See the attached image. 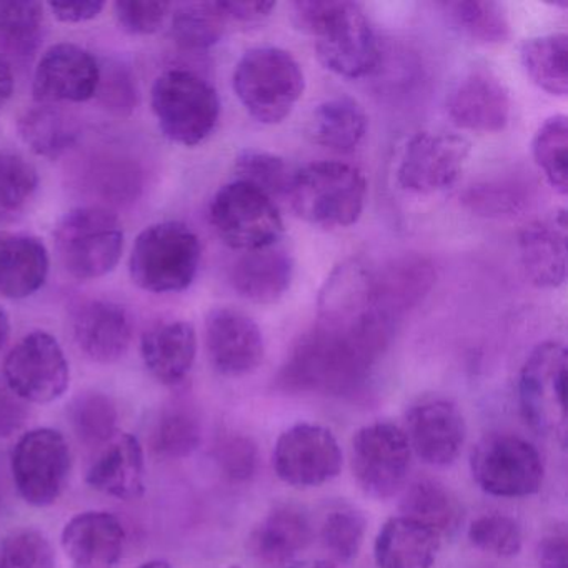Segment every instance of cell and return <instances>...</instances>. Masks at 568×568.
Wrapping results in <instances>:
<instances>
[{
  "label": "cell",
  "instance_id": "cell-28",
  "mask_svg": "<svg viewBox=\"0 0 568 568\" xmlns=\"http://www.w3.org/2000/svg\"><path fill=\"white\" fill-rule=\"evenodd\" d=\"M312 541L307 515L294 505H278L248 537L252 555L268 567L288 564Z\"/></svg>",
  "mask_w": 568,
  "mask_h": 568
},
{
  "label": "cell",
  "instance_id": "cell-46",
  "mask_svg": "<svg viewBox=\"0 0 568 568\" xmlns=\"http://www.w3.org/2000/svg\"><path fill=\"white\" fill-rule=\"evenodd\" d=\"M214 457L222 475L235 484L251 480L257 471V445L247 435L237 432L222 435L215 444Z\"/></svg>",
  "mask_w": 568,
  "mask_h": 568
},
{
  "label": "cell",
  "instance_id": "cell-17",
  "mask_svg": "<svg viewBox=\"0 0 568 568\" xmlns=\"http://www.w3.org/2000/svg\"><path fill=\"white\" fill-rule=\"evenodd\" d=\"M447 109L457 128L494 134L510 121V95L491 69L475 65L452 89Z\"/></svg>",
  "mask_w": 568,
  "mask_h": 568
},
{
  "label": "cell",
  "instance_id": "cell-22",
  "mask_svg": "<svg viewBox=\"0 0 568 568\" xmlns=\"http://www.w3.org/2000/svg\"><path fill=\"white\" fill-rule=\"evenodd\" d=\"M75 344L91 361L112 364L124 357L132 341V322L122 305L89 301L72 317Z\"/></svg>",
  "mask_w": 568,
  "mask_h": 568
},
{
  "label": "cell",
  "instance_id": "cell-3",
  "mask_svg": "<svg viewBox=\"0 0 568 568\" xmlns=\"http://www.w3.org/2000/svg\"><path fill=\"white\" fill-rule=\"evenodd\" d=\"M287 199L295 214L315 227H351L364 212L367 181L345 162H315L295 171Z\"/></svg>",
  "mask_w": 568,
  "mask_h": 568
},
{
  "label": "cell",
  "instance_id": "cell-4",
  "mask_svg": "<svg viewBox=\"0 0 568 568\" xmlns=\"http://www.w3.org/2000/svg\"><path fill=\"white\" fill-rule=\"evenodd\" d=\"M232 82L245 111L265 125L284 122L305 91L301 64L291 52L272 45L245 52Z\"/></svg>",
  "mask_w": 568,
  "mask_h": 568
},
{
  "label": "cell",
  "instance_id": "cell-54",
  "mask_svg": "<svg viewBox=\"0 0 568 568\" xmlns=\"http://www.w3.org/2000/svg\"><path fill=\"white\" fill-rule=\"evenodd\" d=\"M9 335H11V321H9L8 312L0 307V352L8 344Z\"/></svg>",
  "mask_w": 568,
  "mask_h": 568
},
{
  "label": "cell",
  "instance_id": "cell-34",
  "mask_svg": "<svg viewBox=\"0 0 568 568\" xmlns=\"http://www.w3.org/2000/svg\"><path fill=\"white\" fill-rule=\"evenodd\" d=\"M455 28L460 29L471 41L485 45L505 44L511 29L504 6L491 0H462L444 6Z\"/></svg>",
  "mask_w": 568,
  "mask_h": 568
},
{
  "label": "cell",
  "instance_id": "cell-27",
  "mask_svg": "<svg viewBox=\"0 0 568 568\" xmlns=\"http://www.w3.org/2000/svg\"><path fill=\"white\" fill-rule=\"evenodd\" d=\"M440 548V535L412 518L392 517L375 538L378 568H432Z\"/></svg>",
  "mask_w": 568,
  "mask_h": 568
},
{
  "label": "cell",
  "instance_id": "cell-35",
  "mask_svg": "<svg viewBox=\"0 0 568 568\" xmlns=\"http://www.w3.org/2000/svg\"><path fill=\"white\" fill-rule=\"evenodd\" d=\"M227 22L221 2H192L172 16V38L181 48L204 51L221 41Z\"/></svg>",
  "mask_w": 568,
  "mask_h": 568
},
{
  "label": "cell",
  "instance_id": "cell-26",
  "mask_svg": "<svg viewBox=\"0 0 568 568\" xmlns=\"http://www.w3.org/2000/svg\"><path fill=\"white\" fill-rule=\"evenodd\" d=\"M294 277V262L281 248L267 247L245 252L235 261L231 282L245 301L254 304H275L281 301Z\"/></svg>",
  "mask_w": 568,
  "mask_h": 568
},
{
  "label": "cell",
  "instance_id": "cell-2",
  "mask_svg": "<svg viewBox=\"0 0 568 568\" xmlns=\"http://www.w3.org/2000/svg\"><path fill=\"white\" fill-rule=\"evenodd\" d=\"M294 21L315 41L325 69L347 79L371 75L381 61L377 36L361 6L347 0L295 2Z\"/></svg>",
  "mask_w": 568,
  "mask_h": 568
},
{
  "label": "cell",
  "instance_id": "cell-9",
  "mask_svg": "<svg viewBox=\"0 0 568 568\" xmlns=\"http://www.w3.org/2000/svg\"><path fill=\"white\" fill-rule=\"evenodd\" d=\"M211 222L219 237L235 251L274 247L284 221L274 199L247 182H229L212 199Z\"/></svg>",
  "mask_w": 568,
  "mask_h": 568
},
{
  "label": "cell",
  "instance_id": "cell-37",
  "mask_svg": "<svg viewBox=\"0 0 568 568\" xmlns=\"http://www.w3.org/2000/svg\"><path fill=\"white\" fill-rule=\"evenodd\" d=\"M535 164L548 184L560 195L568 192V122L565 115H551L538 129L531 142Z\"/></svg>",
  "mask_w": 568,
  "mask_h": 568
},
{
  "label": "cell",
  "instance_id": "cell-12",
  "mask_svg": "<svg viewBox=\"0 0 568 568\" xmlns=\"http://www.w3.org/2000/svg\"><path fill=\"white\" fill-rule=\"evenodd\" d=\"M4 384L28 404H51L68 392L71 368L58 338L34 331L4 361Z\"/></svg>",
  "mask_w": 568,
  "mask_h": 568
},
{
  "label": "cell",
  "instance_id": "cell-18",
  "mask_svg": "<svg viewBox=\"0 0 568 568\" xmlns=\"http://www.w3.org/2000/svg\"><path fill=\"white\" fill-rule=\"evenodd\" d=\"M209 357L219 374L242 377L264 361V335L254 318L231 307L214 308L205 321Z\"/></svg>",
  "mask_w": 568,
  "mask_h": 568
},
{
  "label": "cell",
  "instance_id": "cell-47",
  "mask_svg": "<svg viewBox=\"0 0 568 568\" xmlns=\"http://www.w3.org/2000/svg\"><path fill=\"white\" fill-rule=\"evenodd\" d=\"M115 18L129 34L149 36L158 32L168 19L171 4L168 2H142L121 0L115 2Z\"/></svg>",
  "mask_w": 568,
  "mask_h": 568
},
{
  "label": "cell",
  "instance_id": "cell-25",
  "mask_svg": "<svg viewBox=\"0 0 568 568\" xmlns=\"http://www.w3.org/2000/svg\"><path fill=\"white\" fill-rule=\"evenodd\" d=\"M48 248L34 235L0 232V295L28 298L48 281Z\"/></svg>",
  "mask_w": 568,
  "mask_h": 568
},
{
  "label": "cell",
  "instance_id": "cell-52",
  "mask_svg": "<svg viewBox=\"0 0 568 568\" xmlns=\"http://www.w3.org/2000/svg\"><path fill=\"white\" fill-rule=\"evenodd\" d=\"M222 11L227 16L229 21L237 22H261L267 19L275 9L274 2H262V0H245V2H221Z\"/></svg>",
  "mask_w": 568,
  "mask_h": 568
},
{
  "label": "cell",
  "instance_id": "cell-16",
  "mask_svg": "<svg viewBox=\"0 0 568 568\" xmlns=\"http://www.w3.org/2000/svg\"><path fill=\"white\" fill-rule=\"evenodd\" d=\"M99 82L101 68L91 52L74 44H55L36 68L32 92L39 104L85 102L98 94Z\"/></svg>",
  "mask_w": 568,
  "mask_h": 568
},
{
  "label": "cell",
  "instance_id": "cell-32",
  "mask_svg": "<svg viewBox=\"0 0 568 568\" xmlns=\"http://www.w3.org/2000/svg\"><path fill=\"white\" fill-rule=\"evenodd\" d=\"M521 65L535 85L554 98L568 92V36H538L520 48Z\"/></svg>",
  "mask_w": 568,
  "mask_h": 568
},
{
  "label": "cell",
  "instance_id": "cell-21",
  "mask_svg": "<svg viewBox=\"0 0 568 568\" xmlns=\"http://www.w3.org/2000/svg\"><path fill=\"white\" fill-rule=\"evenodd\" d=\"M567 211L538 219L518 237L521 267L538 288H557L567 281Z\"/></svg>",
  "mask_w": 568,
  "mask_h": 568
},
{
  "label": "cell",
  "instance_id": "cell-38",
  "mask_svg": "<svg viewBox=\"0 0 568 568\" xmlns=\"http://www.w3.org/2000/svg\"><path fill=\"white\" fill-rule=\"evenodd\" d=\"M530 191L524 182L515 179H495L471 185L462 195L468 211L481 217H514L527 207Z\"/></svg>",
  "mask_w": 568,
  "mask_h": 568
},
{
  "label": "cell",
  "instance_id": "cell-30",
  "mask_svg": "<svg viewBox=\"0 0 568 568\" xmlns=\"http://www.w3.org/2000/svg\"><path fill=\"white\" fill-rule=\"evenodd\" d=\"M367 114L348 95L327 99L312 115V139L322 148L338 154L355 151L367 134Z\"/></svg>",
  "mask_w": 568,
  "mask_h": 568
},
{
  "label": "cell",
  "instance_id": "cell-1",
  "mask_svg": "<svg viewBox=\"0 0 568 568\" xmlns=\"http://www.w3.org/2000/svg\"><path fill=\"white\" fill-rule=\"evenodd\" d=\"M395 327L384 315L358 321L317 317L278 372V388L292 394H355L387 351Z\"/></svg>",
  "mask_w": 568,
  "mask_h": 568
},
{
  "label": "cell",
  "instance_id": "cell-15",
  "mask_svg": "<svg viewBox=\"0 0 568 568\" xmlns=\"http://www.w3.org/2000/svg\"><path fill=\"white\" fill-rule=\"evenodd\" d=\"M341 445L328 428L297 424L278 437L274 448V470L285 484L297 488L318 487L342 470Z\"/></svg>",
  "mask_w": 568,
  "mask_h": 568
},
{
  "label": "cell",
  "instance_id": "cell-41",
  "mask_svg": "<svg viewBox=\"0 0 568 568\" xmlns=\"http://www.w3.org/2000/svg\"><path fill=\"white\" fill-rule=\"evenodd\" d=\"M295 171L285 159L264 151H245L235 161L237 181L247 182L268 197H287Z\"/></svg>",
  "mask_w": 568,
  "mask_h": 568
},
{
  "label": "cell",
  "instance_id": "cell-43",
  "mask_svg": "<svg viewBox=\"0 0 568 568\" xmlns=\"http://www.w3.org/2000/svg\"><path fill=\"white\" fill-rule=\"evenodd\" d=\"M44 24V6L39 2H0V39L28 52L36 48Z\"/></svg>",
  "mask_w": 568,
  "mask_h": 568
},
{
  "label": "cell",
  "instance_id": "cell-49",
  "mask_svg": "<svg viewBox=\"0 0 568 568\" xmlns=\"http://www.w3.org/2000/svg\"><path fill=\"white\" fill-rule=\"evenodd\" d=\"M567 534L564 528H554L538 544V568H567Z\"/></svg>",
  "mask_w": 568,
  "mask_h": 568
},
{
  "label": "cell",
  "instance_id": "cell-36",
  "mask_svg": "<svg viewBox=\"0 0 568 568\" xmlns=\"http://www.w3.org/2000/svg\"><path fill=\"white\" fill-rule=\"evenodd\" d=\"M39 189L34 165L14 152L0 154V224L24 214Z\"/></svg>",
  "mask_w": 568,
  "mask_h": 568
},
{
  "label": "cell",
  "instance_id": "cell-51",
  "mask_svg": "<svg viewBox=\"0 0 568 568\" xmlns=\"http://www.w3.org/2000/svg\"><path fill=\"white\" fill-rule=\"evenodd\" d=\"M104 8V2H99V0H95V2L94 0H89V2H65V4L51 2L49 4V9H51L54 18L65 22V24H81V22L91 21V19L98 18Z\"/></svg>",
  "mask_w": 568,
  "mask_h": 568
},
{
  "label": "cell",
  "instance_id": "cell-44",
  "mask_svg": "<svg viewBox=\"0 0 568 568\" xmlns=\"http://www.w3.org/2000/svg\"><path fill=\"white\" fill-rule=\"evenodd\" d=\"M367 520L362 511L345 507L331 511L322 524L321 537L325 548L337 560H354L364 544Z\"/></svg>",
  "mask_w": 568,
  "mask_h": 568
},
{
  "label": "cell",
  "instance_id": "cell-20",
  "mask_svg": "<svg viewBox=\"0 0 568 568\" xmlns=\"http://www.w3.org/2000/svg\"><path fill=\"white\" fill-rule=\"evenodd\" d=\"M61 541L72 568H115L124 555L125 530L109 511H82L65 524Z\"/></svg>",
  "mask_w": 568,
  "mask_h": 568
},
{
  "label": "cell",
  "instance_id": "cell-31",
  "mask_svg": "<svg viewBox=\"0 0 568 568\" xmlns=\"http://www.w3.org/2000/svg\"><path fill=\"white\" fill-rule=\"evenodd\" d=\"M402 515L438 535H452L464 521V507L450 488L430 478L415 481L405 491L400 504Z\"/></svg>",
  "mask_w": 568,
  "mask_h": 568
},
{
  "label": "cell",
  "instance_id": "cell-19",
  "mask_svg": "<svg viewBox=\"0 0 568 568\" xmlns=\"http://www.w3.org/2000/svg\"><path fill=\"white\" fill-rule=\"evenodd\" d=\"M407 438L415 454L434 467L454 464L465 444L464 415L447 398H428L407 414Z\"/></svg>",
  "mask_w": 568,
  "mask_h": 568
},
{
  "label": "cell",
  "instance_id": "cell-48",
  "mask_svg": "<svg viewBox=\"0 0 568 568\" xmlns=\"http://www.w3.org/2000/svg\"><path fill=\"white\" fill-rule=\"evenodd\" d=\"M26 404L8 385L0 384V438L11 437L24 427L29 417Z\"/></svg>",
  "mask_w": 568,
  "mask_h": 568
},
{
  "label": "cell",
  "instance_id": "cell-57",
  "mask_svg": "<svg viewBox=\"0 0 568 568\" xmlns=\"http://www.w3.org/2000/svg\"><path fill=\"white\" fill-rule=\"evenodd\" d=\"M227 568H241V567H237V565H232V567H227Z\"/></svg>",
  "mask_w": 568,
  "mask_h": 568
},
{
  "label": "cell",
  "instance_id": "cell-23",
  "mask_svg": "<svg viewBox=\"0 0 568 568\" xmlns=\"http://www.w3.org/2000/svg\"><path fill=\"white\" fill-rule=\"evenodd\" d=\"M89 468V487L118 500H138L145 494V455L135 435H114Z\"/></svg>",
  "mask_w": 568,
  "mask_h": 568
},
{
  "label": "cell",
  "instance_id": "cell-13",
  "mask_svg": "<svg viewBox=\"0 0 568 568\" xmlns=\"http://www.w3.org/2000/svg\"><path fill=\"white\" fill-rule=\"evenodd\" d=\"M410 458L407 434L390 422L367 425L352 438V468L371 497H394L407 480Z\"/></svg>",
  "mask_w": 568,
  "mask_h": 568
},
{
  "label": "cell",
  "instance_id": "cell-50",
  "mask_svg": "<svg viewBox=\"0 0 568 568\" xmlns=\"http://www.w3.org/2000/svg\"><path fill=\"white\" fill-rule=\"evenodd\" d=\"M99 91L104 94L108 104L118 109H132L134 104V89H132V79L124 72L118 71L109 74V79L102 78L99 82ZM98 91V92H99Z\"/></svg>",
  "mask_w": 568,
  "mask_h": 568
},
{
  "label": "cell",
  "instance_id": "cell-10",
  "mask_svg": "<svg viewBox=\"0 0 568 568\" xmlns=\"http://www.w3.org/2000/svg\"><path fill=\"white\" fill-rule=\"evenodd\" d=\"M475 484L494 497H528L540 490L544 462L534 444L514 434H488L470 457Z\"/></svg>",
  "mask_w": 568,
  "mask_h": 568
},
{
  "label": "cell",
  "instance_id": "cell-7",
  "mask_svg": "<svg viewBox=\"0 0 568 568\" xmlns=\"http://www.w3.org/2000/svg\"><path fill=\"white\" fill-rule=\"evenodd\" d=\"M55 247L72 277L94 281L118 267L124 251V229L105 209H74L55 229Z\"/></svg>",
  "mask_w": 568,
  "mask_h": 568
},
{
  "label": "cell",
  "instance_id": "cell-39",
  "mask_svg": "<svg viewBox=\"0 0 568 568\" xmlns=\"http://www.w3.org/2000/svg\"><path fill=\"white\" fill-rule=\"evenodd\" d=\"M69 415L79 440L89 447L108 444L114 438L119 420L118 407L102 392H84L75 397Z\"/></svg>",
  "mask_w": 568,
  "mask_h": 568
},
{
  "label": "cell",
  "instance_id": "cell-14",
  "mask_svg": "<svg viewBox=\"0 0 568 568\" xmlns=\"http://www.w3.org/2000/svg\"><path fill=\"white\" fill-rule=\"evenodd\" d=\"M470 155V142L447 132H418L405 145L397 168L404 191L432 195L447 191L460 179Z\"/></svg>",
  "mask_w": 568,
  "mask_h": 568
},
{
  "label": "cell",
  "instance_id": "cell-24",
  "mask_svg": "<svg viewBox=\"0 0 568 568\" xmlns=\"http://www.w3.org/2000/svg\"><path fill=\"white\" fill-rule=\"evenodd\" d=\"M141 352L145 367L155 381L178 385L194 367L197 335L189 322H164L142 335Z\"/></svg>",
  "mask_w": 568,
  "mask_h": 568
},
{
  "label": "cell",
  "instance_id": "cell-56",
  "mask_svg": "<svg viewBox=\"0 0 568 568\" xmlns=\"http://www.w3.org/2000/svg\"><path fill=\"white\" fill-rule=\"evenodd\" d=\"M138 568H174L168 560H161V558H155V560H148L144 564L139 565Z\"/></svg>",
  "mask_w": 568,
  "mask_h": 568
},
{
  "label": "cell",
  "instance_id": "cell-55",
  "mask_svg": "<svg viewBox=\"0 0 568 568\" xmlns=\"http://www.w3.org/2000/svg\"><path fill=\"white\" fill-rule=\"evenodd\" d=\"M291 568H335L331 561L327 560H304L297 561V564L292 565Z\"/></svg>",
  "mask_w": 568,
  "mask_h": 568
},
{
  "label": "cell",
  "instance_id": "cell-29",
  "mask_svg": "<svg viewBox=\"0 0 568 568\" xmlns=\"http://www.w3.org/2000/svg\"><path fill=\"white\" fill-rule=\"evenodd\" d=\"M434 281V267L427 258L410 255L392 261L375 271L378 304L388 317L398 322L424 301Z\"/></svg>",
  "mask_w": 568,
  "mask_h": 568
},
{
  "label": "cell",
  "instance_id": "cell-6",
  "mask_svg": "<svg viewBox=\"0 0 568 568\" xmlns=\"http://www.w3.org/2000/svg\"><path fill=\"white\" fill-rule=\"evenodd\" d=\"M151 99L162 134L185 148L202 144L221 115L217 91L205 79L182 69L159 75Z\"/></svg>",
  "mask_w": 568,
  "mask_h": 568
},
{
  "label": "cell",
  "instance_id": "cell-45",
  "mask_svg": "<svg viewBox=\"0 0 568 568\" xmlns=\"http://www.w3.org/2000/svg\"><path fill=\"white\" fill-rule=\"evenodd\" d=\"M468 538L475 547L495 557L510 558L520 554V525L504 514H487L475 518L468 528Z\"/></svg>",
  "mask_w": 568,
  "mask_h": 568
},
{
  "label": "cell",
  "instance_id": "cell-8",
  "mask_svg": "<svg viewBox=\"0 0 568 568\" xmlns=\"http://www.w3.org/2000/svg\"><path fill=\"white\" fill-rule=\"evenodd\" d=\"M567 348L560 342L537 345L518 377V400L527 424L545 437L567 438Z\"/></svg>",
  "mask_w": 568,
  "mask_h": 568
},
{
  "label": "cell",
  "instance_id": "cell-53",
  "mask_svg": "<svg viewBox=\"0 0 568 568\" xmlns=\"http://www.w3.org/2000/svg\"><path fill=\"white\" fill-rule=\"evenodd\" d=\"M12 94H14V74L8 62L0 58V109L8 104Z\"/></svg>",
  "mask_w": 568,
  "mask_h": 568
},
{
  "label": "cell",
  "instance_id": "cell-33",
  "mask_svg": "<svg viewBox=\"0 0 568 568\" xmlns=\"http://www.w3.org/2000/svg\"><path fill=\"white\" fill-rule=\"evenodd\" d=\"M19 132L32 152L49 159L64 154L79 135L74 119L51 104L29 109L19 121Z\"/></svg>",
  "mask_w": 568,
  "mask_h": 568
},
{
  "label": "cell",
  "instance_id": "cell-11",
  "mask_svg": "<svg viewBox=\"0 0 568 568\" xmlns=\"http://www.w3.org/2000/svg\"><path fill=\"white\" fill-rule=\"evenodd\" d=\"M71 470V447L54 428L26 432L12 450V480L19 495L32 507L54 505L68 487Z\"/></svg>",
  "mask_w": 568,
  "mask_h": 568
},
{
  "label": "cell",
  "instance_id": "cell-40",
  "mask_svg": "<svg viewBox=\"0 0 568 568\" xmlns=\"http://www.w3.org/2000/svg\"><path fill=\"white\" fill-rule=\"evenodd\" d=\"M202 440L201 422L189 408L165 410L152 432L151 445L155 455L169 460L189 457Z\"/></svg>",
  "mask_w": 568,
  "mask_h": 568
},
{
  "label": "cell",
  "instance_id": "cell-5",
  "mask_svg": "<svg viewBox=\"0 0 568 568\" xmlns=\"http://www.w3.org/2000/svg\"><path fill=\"white\" fill-rule=\"evenodd\" d=\"M197 235L182 222H161L141 232L131 254V277L142 291L175 294L191 287L201 265Z\"/></svg>",
  "mask_w": 568,
  "mask_h": 568
},
{
  "label": "cell",
  "instance_id": "cell-42",
  "mask_svg": "<svg viewBox=\"0 0 568 568\" xmlns=\"http://www.w3.org/2000/svg\"><path fill=\"white\" fill-rule=\"evenodd\" d=\"M0 568H58L54 547L38 528H16L0 540Z\"/></svg>",
  "mask_w": 568,
  "mask_h": 568
}]
</instances>
